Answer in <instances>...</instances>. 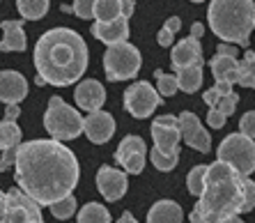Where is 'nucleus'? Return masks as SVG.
<instances>
[{
    "label": "nucleus",
    "instance_id": "f257e3e1",
    "mask_svg": "<svg viewBox=\"0 0 255 223\" xmlns=\"http://www.w3.org/2000/svg\"><path fill=\"white\" fill-rule=\"evenodd\" d=\"M14 168H16L14 180L18 189L39 205H51L69 196L81 177L76 154L55 138L21 143Z\"/></svg>",
    "mask_w": 255,
    "mask_h": 223
},
{
    "label": "nucleus",
    "instance_id": "f03ea898",
    "mask_svg": "<svg viewBox=\"0 0 255 223\" xmlns=\"http://www.w3.org/2000/svg\"><path fill=\"white\" fill-rule=\"evenodd\" d=\"M90 55L83 37L71 28H53L35 44V69L53 88H67L83 78Z\"/></svg>",
    "mask_w": 255,
    "mask_h": 223
},
{
    "label": "nucleus",
    "instance_id": "7ed1b4c3",
    "mask_svg": "<svg viewBox=\"0 0 255 223\" xmlns=\"http://www.w3.org/2000/svg\"><path fill=\"white\" fill-rule=\"evenodd\" d=\"M246 177L249 175H242L221 159L209 164L205 175V191L189 214L191 223H212L242 214L246 198Z\"/></svg>",
    "mask_w": 255,
    "mask_h": 223
},
{
    "label": "nucleus",
    "instance_id": "20e7f679",
    "mask_svg": "<svg viewBox=\"0 0 255 223\" xmlns=\"http://www.w3.org/2000/svg\"><path fill=\"white\" fill-rule=\"evenodd\" d=\"M207 23L219 39L249 46L251 32L255 30L253 0H212L207 9Z\"/></svg>",
    "mask_w": 255,
    "mask_h": 223
},
{
    "label": "nucleus",
    "instance_id": "39448f33",
    "mask_svg": "<svg viewBox=\"0 0 255 223\" xmlns=\"http://www.w3.org/2000/svg\"><path fill=\"white\" fill-rule=\"evenodd\" d=\"M44 127L55 141H74L83 134V118L62 97H51L44 115Z\"/></svg>",
    "mask_w": 255,
    "mask_h": 223
},
{
    "label": "nucleus",
    "instance_id": "423d86ee",
    "mask_svg": "<svg viewBox=\"0 0 255 223\" xmlns=\"http://www.w3.org/2000/svg\"><path fill=\"white\" fill-rule=\"evenodd\" d=\"M140 51L129 41L111 44L104 53V71H106L108 81H129L140 71Z\"/></svg>",
    "mask_w": 255,
    "mask_h": 223
},
{
    "label": "nucleus",
    "instance_id": "0eeeda50",
    "mask_svg": "<svg viewBox=\"0 0 255 223\" xmlns=\"http://www.w3.org/2000/svg\"><path fill=\"white\" fill-rule=\"evenodd\" d=\"M216 157L242 175H251L255 171V143L251 136L242 134V131L226 136L216 150Z\"/></svg>",
    "mask_w": 255,
    "mask_h": 223
},
{
    "label": "nucleus",
    "instance_id": "6e6552de",
    "mask_svg": "<svg viewBox=\"0 0 255 223\" xmlns=\"http://www.w3.org/2000/svg\"><path fill=\"white\" fill-rule=\"evenodd\" d=\"M156 106H161V94L149 81H138L125 90V108L136 120L149 118Z\"/></svg>",
    "mask_w": 255,
    "mask_h": 223
},
{
    "label": "nucleus",
    "instance_id": "1a4fd4ad",
    "mask_svg": "<svg viewBox=\"0 0 255 223\" xmlns=\"http://www.w3.org/2000/svg\"><path fill=\"white\" fill-rule=\"evenodd\" d=\"M0 223H44L42 205L21 189H9L7 191L5 217Z\"/></svg>",
    "mask_w": 255,
    "mask_h": 223
},
{
    "label": "nucleus",
    "instance_id": "9d476101",
    "mask_svg": "<svg viewBox=\"0 0 255 223\" xmlns=\"http://www.w3.org/2000/svg\"><path fill=\"white\" fill-rule=\"evenodd\" d=\"M179 131H182V141L189 147L198 150V152L207 154L212 150V138H209L207 129L200 124V118L196 113L184 111L179 113Z\"/></svg>",
    "mask_w": 255,
    "mask_h": 223
},
{
    "label": "nucleus",
    "instance_id": "9b49d317",
    "mask_svg": "<svg viewBox=\"0 0 255 223\" xmlns=\"http://www.w3.org/2000/svg\"><path fill=\"white\" fill-rule=\"evenodd\" d=\"M97 189L106 200L115 203V200L125 198L127 189H129V180H127V171H118L111 166H101L97 171Z\"/></svg>",
    "mask_w": 255,
    "mask_h": 223
},
{
    "label": "nucleus",
    "instance_id": "f8f14e48",
    "mask_svg": "<svg viewBox=\"0 0 255 223\" xmlns=\"http://www.w3.org/2000/svg\"><path fill=\"white\" fill-rule=\"evenodd\" d=\"M83 131L90 138V143H97V145H104L113 138L115 134V118L106 111H95L90 113L88 118L83 120Z\"/></svg>",
    "mask_w": 255,
    "mask_h": 223
},
{
    "label": "nucleus",
    "instance_id": "ddd939ff",
    "mask_svg": "<svg viewBox=\"0 0 255 223\" xmlns=\"http://www.w3.org/2000/svg\"><path fill=\"white\" fill-rule=\"evenodd\" d=\"M74 99H76V106L83 108L88 113L101 111V106L106 104V90L99 81L95 78H88V81H81L74 90Z\"/></svg>",
    "mask_w": 255,
    "mask_h": 223
},
{
    "label": "nucleus",
    "instance_id": "4468645a",
    "mask_svg": "<svg viewBox=\"0 0 255 223\" xmlns=\"http://www.w3.org/2000/svg\"><path fill=\"white\" fill-rule=\"evenodd\" d=\"M28 97V81L23 74L14 69L0 71V101L2 104H21Z\"/></svg>",
    "mask_w": 255,
    "mask_h": 223
},
{
    "label": "nucleus",
    "instance_id": "2eb2a0df",
    "mask_svg": "<svg viewBox=\"0 0 255 223\" xmlns=\"http://www.w3.org/2000/svg\"><path fill=\"white\" fill-rule=\"evenodd\" d=\"M92 35L104 44H118V41H127L129 39V18L120 16L113 21H95L92 25Z\"/></svg>",
    "mask_w": 255,
    "mask_h": 223
},
{
    "label": "nucleus",
    "instance_id": "dca6fc26",
    "mask_svg": "<svg viewBox=\"0 0 255 223\" xmlns=\"http://www.w3.org/2000/svg\"><path fill=\"white\" fill-rule=\"evenodd\" d=\"M170 62L175 69L179 67H186V65H196V62H202V46H200V39L196 37H186V39L177 41L170 51Z\"/></svg>",
    "mask_w": 255,
    "mask_h": 223
},
{
    "label": "nucleus",
    "instance_id": "f3484780",
    "mask_svg": "<svg viewBox=\"0 0 255 223\" xmlns=\"http://www.w3.org/2000/svg\"><path fill=\"white\" fill-rule=\"evenodd\" d=\"M149 134H152L156 150H161L163 154H179V141H182L179 127H166V124L152 122Z\"/></svg>",
    "mask_w": 255,
    "mask_h": 223
},
{
    "label": "nucleus",
    "instance_id": "a211bd4d",
    "mask_svg": "<svg viewBox=\"0 0 255 223\" xmlns=\"http://www.w3.org/2000/svg\"><path fill=\"white\" fill-rule=\"evenodd\" d=\"M0 28H2L0 51H5V53H21V51H25L28 39H25L23 23H21V21H2V23H0Z\"/></svg>",
    "mask_w": 255,
    "mask_h": 223
},
{
    "label": "nucleus",
    "instance_id": "6ab92c4d",
    "mask_svg": "<svg viewBox=\"0 0 255 223\" xmlns=\"http://www.w3.org/2000/svg\"><path fill=\"white\" fill-rule=\"evenodd\" d=\"M209 67H212L214 81H226V83H235L239 81V60L232 58V55H223V53H216L212 60H209Z\"/></svg>",
    "mask_w": 255,
    "mask_h": 223
},
{
    "label": "nucleus",
    "instance_id": "aec40b11",
    "mask_svg": "<svg viewBox=\"0 0 255 223\" xmlns=\"http://www.w3.org/2000/svg\"><path fill=\"white\" fill-rule=\"evenodd\" d=\"M182 219L184 212L175 200H159L147 212V223H182Z\"/></svg>",
    "mask_w": 255,
    "mask_h": 223
},
{
    "label": "nucleus",
    "instance_id": "412c9836",
    "mask_svg": "<svg viewBox=\"0 0 255 223\" xmlns=\"http://www.w3.org/2000/svg\"><path fill=\"white\" fill-rule=\"evenodd\" d=\"M177 85L182 92L193 94L202 85V62L196 65H186L177 69Z\"/></svg>",
    "mask_w": 255,
    "mask_h": 223
},
{
    "label": "nucleus",
    "instance_id": "4be33fe9",
    "mask_svg": "<svg viewBox=\"0 0 255 223\" xmlns=\"http://www.w3.org/2000/svg\"><path fill=\"white\" fill-rule=\"evenodd\" d=\"M51 0H16V9L18 14L28 21H39L46 16Z\"/></svg>",
    "mask_w": 255,
    "mask_h": 223
},
{
    "label": "nucleus",
    "instance_id": "5701e85b",
    "mask_svg": "<svg viewBox=\"0 0 255 223\" xmlns=\"http://www.w3.org/2000/svg\"><path fill=\"white\" fill-rule=\"evenodd\" d=\"M133 154H147L145 143H142L140 136H125L122 143H120V147L115 150V161H118V164H125L127 159L133 157Z\"/></svg>",
    "mask_w": 255,
    "mask_h": 223
},
{
    "label": "nucleus",
    "instance_id": "b1692460",
    "mask_svg": "<svg viewBox=\"0 0 255 223\" xmlns=\"http://www.w3.org/2000/svg\"><path fill=\"white\" fill-rule=\"evenodd\" d=\"M78 223H111V212L99 203H88L81 207L76 217Z\"/></svg>",
    "mask_w": 255,
    "mask_h": 223
},
{
    "label": "nucleus",
    "instance_id": "393cba45",
    "mask_svg": "<svg viewBox=\"0 0 255 223\" xmlns=\"http://www.w3.org/2000/svg\"><path fill=\"white\" fill-rule=\"evenodd\" d=\"M18 145H21V129H18L16 120H2L0 122V152Z\"/></svg>",
    "mask_w": 255,
    "mask_h": 223
},
{
    "label": "nucleus",
    "instance_id": "a878e982",
    "mask_svg": "<svg viewBox=\"0 0 255 223\" xmlns=\"http://www.w3.org/2000/svg\"><path fill=\"white\" fill-rule=\"evenodd\" d=\"M239 85L255 88V51H244V58L239 60Z\"/></svg>",
    "mask_w": 255,
    "mask_h": 223
},
{
    "label": "nucleus",
    "instance_id": "bb28decb",
    "mask_svg": "<svg viewBox=\"0 0 255 223\" xmlns=\"http://www.w3.org/2000/svg\"><path fill=\"white\" fill-rule=\"evenodd\" d=\"M122 16V2L120 0H97L95 18L97 21H113Z\"/></svg>",
    "mask_w": 255,
    "mask_h": 223
},
{
    "label": "nucleus",
    "instance_id": "cd10ccee",
    "mask_svg": "<svg viewBox=\"0 0 255 223\" xmlns=\"http://www.w3.org/2000/svg\"><path fill=\"white\" fill-rule=\"evenodd\" d=\"M205 175H207V166H193L186 175V189L193 198H200L205 191Z\"/></svg>",
    "mask_w": 255,
    "mask_h": 223
},
{
    "label": "nucleus",
    "instance_id": "c85d7f7f",
    "mask_svg": "<svg viewBox=\"0 0 255 223\" xmlns=\"http://www.w3.org/2000/svg\"><path fill=\"white\" fill-rule=\"evenodd\" d=\"M48 210H51V214H53L55 219H60V221H67V219H71L74 214H76V198L74 196H65V198L55 200V203H51L48 205Z\"/></svg>",
    "mask_w": 255,
    "mask_h": 223
},
{
    "label": "nucleus",
    "instance_id": "c756f323",
    "mask_svg": "<svg viewBox=\"0 0 255 223\" xmlns=\"http://www.w3.org/2000/svg\"><path fill=\"white\" fill-rule=\"evenodd\" d=\"M154 76H156V90H159L161 97H172L179 90L177 74H166L161 69H154Z\"/></svg>",
    "mask_w": 255,
    "mask_h": 223
},
{
    "label": "nucleus",
    "instance_id": "7c9ffc66",
    "mask_svg": "<svg viewBox=\"0 0 255 223\" xmlns=\"http://www.w3.org/2000/svg\"><path fill=\"white\" fill-rule=\"evenodd\" d=\"M149 159H152V164H154L156 171L161 173H170L175 166L179 164V154H163L161 150H152V154H149Z\"/></svg>",
    "mask_w": 255,
    "mask_h": 223
},
{
    "label": "nucleus",
    "instance_id": "2f4dec72",
    "mask_svg": "<svg viewBox=\"0 0 255 223\" xmlns=\"http://www.w3.org/2000/svg\"><path fill=\"white\" fill-rule=\"evenodd\" d=\"M97 0H74V14L78 18H95Z\"/></svg>",
    "mask_w": 255,
    "mask_h": 223
},
{
    "label": "nucleus",
    "instance_id": "473e14b6",
    "mask_svg": "<svg viewBox=\"0 0 255 223\" xmlns=\"http://www.w3.org/2000/svg\"><path fill=\"white\" fill-rule=\"evenodd\" d=\"M237 104H239V94L237 92H230V94H223L219 99V104H216V108H219L223 115H232L235 113V108H237Z\"/></svg>",
    "mask_w": 255,
    "mask_h": 223
},
{
    "label": "nucleus",
    "instance_id": "72a5a7b5",
    "mask_svg": "<svg viewBox=\"0 0 255 223\" xmlns=\"http://www.w3.org/2000/svg\"><path fill=\"white\" fill-rule=\"evenodd\" d=\"M239 131L246 136H251L255 141V111H249V113H244L242 120H239Z\"/></svg>",
    "mask_w": 255,
    "mask_h": 223
},
{
    "label": "nucleus",
    "instance_id": "f704fd0d",
    "mask_svg": "<svg viewBox=\"0 0 255 223\" xmlns=\"http://www.w3.org/2000/svg\"><path fill=\"white\" fill-rule=\"evenodd\" d=\"M255 210V182L246 177V198H244V207L242 214H249V212Z\"/></svg>",
    "mask_w": 255,
    "mask_h": 223
},
{
    "label": "nucleus",
    "instance_id": "c9c22d12",
    "mask_svg": "<svg viewBox=\"0 0 255 223\" xmlns=\"http://www.w3.org/2000/svg\"><path fill=\"white\" fill-rule=\"evenodd\" d=\"M16 152H18V147H9V150H2V157H0V173L9 171V168L16 164Z\"/></svg>",
    "mask_w": 255,
    "mask_h": 223
},
{
    "label": "nucleus",
    "instance_id": "e433bc0d",
    "mask_svg": "<svg viewBox=\"0 0 255 223\" xmlns=\"http://www.w3.org/2000/svg\"><path fill=\"white\" fill-rule=\"evenodd\" d=\"M207 124L212 127V129H221V127L226 124V115H223L216 106H212V108H209V113H207Z\"/></svg>",
    "mask_w": 255,
    "mask_h": 223
},
{
    "label": "nucleus",
    "instance_id": "4c0bfd02",
    "mask_svg": "<svg viewBox=\"0 0 255 223\" xmlns=\"http://www.w3.org/2000/svg\"><path fill=\"white\" fill-rule=\"evenodd\" d=\"M221 97H223V94L219 92V88H216V85H214V88H209L207 92L202 94V99H205V104H207V106H216Z\"/></svg>",
    "mask_w": 255,
    "mask_h": 223
},
{
    "label": "nucleus",
    "instance_id": "58836bf2",
    "mask_svg": "<svg viewBox=\"0 0 255 223\" xmlns=\"http://www.w3.org/2000/svg\"><path fill=\"white\" fill-rule=\"evenodd\" d=\"M172 39H175V32H170L168 28H161L159 37H156V41H159V46H163V48L172 46Z\"/></svg>",
    "mask_w": 255,
    "mask_h": 223
},
{
    "label": "nucleus",
    "instance_id": "ea45409f",
    "mask_svg": "<svg viewBox=\"0 0 255 223\" xmlns=\"http://www.w3.org/2000/svg\"><path fill=\"white\" fill-rule=\"evenodd\" d=\"M154 122H159V124H166V127H179V115H177V118H175V115H170V113H166V115H159V118H156Z\"/></svg>",
    "mask_w": 255,
    "mask_h": 223
},
{
    "label": "nucleus",
    "instance_id": "a19ab883",
    "mask_svg": "<svg viewBox=\"0 0 255 223\" xmlns=\"http://www.w3.org/2000/svg\"><path fill=\"white\" fill-rule=\"evenodd\" d=\"M18 115H21L18 104H7L5 106V120H18Z\"/></svg>",
    "mask_w": 255,
    "mask_h": 223
},
{
    "label": "nucleus",
    "instance_id": "79ce46f5",
    "mask_svg": "<svg viewBox=\"0 0 255 223\" xmlns=\"http://www.w3.org/2000/svg\"><path fill=\"white\" fill-rule=\"evenodd\" d=\"M163 28H168L170 32H175V35H177L179 28H182V21H179V16H170V18L166 21V25H163Z\"/></svg>",
    "mask_w": 255,
    "mask_h": 223
},
{
    "label": "nucleus",
    "instance_id": "37998d69",
    "mask_svg": "<svg viewBox=\"0 0 255 223\" xmlns=\"http://www.w3.org/2000/svg\"><path fill=\"white\" fill-rule=\"evenodd\" d=\"M120 2H122V16L129 18L131 14H133V7H136V2H133V0H120Z\"/></svg>",
    "mask_w": 255,
    "mask_h": 223
},
{
    "label": "nucleus",
    "instance_id": "c03bdc74",
    "mask_svg": "<svg viewBox=\"0 0 255 223\" xmlns=\"http://www.w3.org/2000/svg\"><path fill=\"white\" fill-rule=\"evenodd\" d=\"M216 53H223V55H232V58H237L239 51L235 46H230V44H221L219 48H216Z\"/></svg>",
    "mask_w": 255,
    "mask_h": 223
},
{
    "label": "nucleus",
    "instance_id": "a18cd8bd",
    "mask_svg": "<svg viewBox=\"0 0 255 223\" xmlns=\"http://www.w3.org/2000/svg\"><path fill=\"white\" fill-rule=\"evenodd\" d=\"M202 35H205V25L198 23V21H196V23L191 25V37H196V39H200Z\"/></svg>",
    "mask_w": 255,
    "mask_h": 223
},
{
    "label": "nucleus",
    "instance_id": "49530a36",
    "mask_svg": "<svg viewBox=\"0 0 255 223\" xmlns=\"http://www.w3.org/2000/svg\"><path fill=\"white\" fill-rule=\"evenodd\" d=\"M216 88H219L221 94H230L232 92V83H226V81H219V83H214Z\"/></svg>",
    "mask_w": 255,
    "mask_h": 223
},
{
    "label": "nucleus",
    "instance_id": "de8ad7c7",
    "mask_svg": "<svg viewBox=\"0 0 255 223\" xmlns=\"http://www.w3.org/2000/svg\"><path fill=\"white\" fill-rule=\"evenodd\" d=\"M5 207H7V191H0V221L5 217Z\"/></svg>",
    "mask_w": 255,
    "mask_h": 223
},
{
    "label": "nucleus",
    "instance_id": "09e8293b",
    "mask_svg": "<svg viewBox=\"0 0 255 223\" xmlns=\"http://www.w3.org/2000/svg\"><path fill=\"white\" fill-rule=\"evenodd\" d=\"M118 223H138V221L133 219V214H131V212H125V214L120 217V221H118Z\"/></svg>",
    "mask_w": 255,
    "mask_h": 223
},
{
    "label": "nucleus",
    "instance_id": "8fccbe9b",
    "mask_svg": "<svg viewBox=\"0 0 255 223\" xmlns=\"http://www.w3.org/2000/svg\"><path fill=\"white\" fill-rule=\"evenodd\" d=\"M62 12H65V14H69V12H74V5H62Z\"/></svg>",
    "mask_w": 255,
    "mask_h": 223
},
{
    "label": "nucleus",
    "instance_id": "3c124183",
    "mask_svg": "<svg viewBox=\"0 0 255 223\" xmlns=\"http://www.w3.org/2000/svg\"><path fill=\"white\" fill-rule=\"evenodd\" d=\"M230 223H244V221L239 219V214H235V217H230Z\"/></svg>",
    "mask_w": 255,
    "mask_h": 223
},
{
    "label": "nucleus",
    "instance_id": "603ef678",
    "mask_svg": "<svg viewBox=\"0 0 255 223\" xmlns=\"http://www.w3.org/2000/svg\"><path fill=\"white\" fill-rule=\"evenodd\" d=\"M212 223H230V217H228V219H221V221H212Z\"/></svg>",
    "mask_w": 255,
    "mask_h": 223
},
{
    "label": "nucleus",
    "instance_id": "864d4df0",
    "mask_svg": "<svg viewBox=\"0 0 255 223\" xmlns=\"http://www.w3.org/2000/svg\"><path fill=\"white\" fill-rule=\"evenodd\" d=\"M191 2H202V0H191Z\"/></svg>",
    "mask_w": 255,
    "mask_h": 223
}]
</instances>
